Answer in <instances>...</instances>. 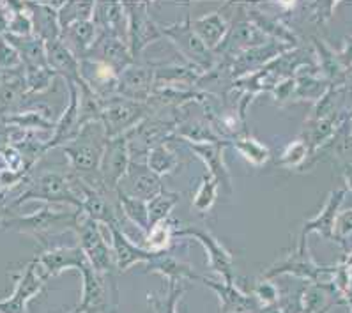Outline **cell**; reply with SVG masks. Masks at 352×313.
<instances>
[{
    "instance_id": "obj_1",
    "label": "cell",
    "mask_w": 352,
    "mask_h": 313,
    "mask_svg": "<svg viewBox=\"0 0 352 313\" xmlns=\"http://www.w3.org/2000/svg\"><path fill=\"white\" fill-rule=\"evenodd\" d=\"M108 136L103 124L91 122L83 126L78 135L67 144L60 145V151L66 154L71 165V173L91 184L92 175L100 177V163Z\"/></svg>"
},
{
    "instance_id": "obj_2",
    "label": "cell",
    "mask_w": 352,
    "mask_h": 313,
    "mask_svg": "<svg viewBox=\"0 0 352 313\" xmlns=\"http://www.w3.org/2000/svg\"><path fill=\"white\" fill-rule=\"evenodd\" d=\"M78 216V209H55L50 204H45L34 215L11 216V218L0 219V228L32 235L34 239H38L39 243L45 244L50 235L63 234L66 230H75Z\"/></svg>"
},
{
    "instance_id": "obj_3",
    "label": "cell",
    "mask_w": 352,
    "mask_h": 313,
    "mask_svg": "<svg viewBox=\"0 0 352 313\" xmlns=\"http://www.w3.org/2000/svg\"><path fill=\"white\" fill-rule=\"evenodd\" d=\"M29 200H41L46 204H67L73 209L80 211V198L76 197L73 184H71L69 173L45 172L29 182L27 190L11 204L13 207H20Z\"/></svg>"
},
{
    "instance_id": "obj_4",
    "label": "cell",
    "mask_w": 352,
    "mask_h": 313,
    "mask_svg": "<svg viewBox=\"0 0 352 313\" xmlns=\"http://www.w3.org/2000/svg\"><path fill=\"white\" fill-rule=\"evenodd\" d=\"M104 228L107 227L80 213L75 230L78 234L80 248L83 255L87 257L91 268L100 274H110L116 266V260H113L112 244L108 243L104 235Z\"/></svg>"
},
{
    "instance_id": "obj_5",
    "label": "cell",
    "mask_w": 352,
    "mask_h": 313,
    "mask_svg": "<svg viewBox=\"0 0 352 313\" xmlns=\"http://www.w3.org/2000/svg\"><path fill=\"white\" fill-rule=\"evenodd\" d=\"M162 36L170 37L179 48V52L184 55L191 66H197L204 73L212 71L216 66L214 52L200 41V37L191 29V18L186 17L181 23H172L166 27H160Z\"/></svg>"
},
{
    "instance_id": "obj_6",
    "label": "cell",
    "mask_w": 352,
    "mask_h": 313,
    "mask_svg": "<svg viewBox=\"0 0 352 313\" xmlns=\"http://www.w3.org/2000/svg\"><path fill=\"white\" fill-rule=\"evenodd\" d=\"M149 114V105L131 101L122 96L103 101L101 124L108 138L124 135L142 122Z\"/></svg>"
},
{
    "instance_id": "obj_7",
    "label": "cell",
    "mask_w": 352,
    "mask_h": 313,
    "mask_svg": "<svg viewBox=\"0 0 352 313\" xmlns=\"http://www.w3.org/2000/svg\"><path fill=\"white\" fill-rule=\"evenodd\" d=\"M129 165H131V149H129L128 133L108 138L100 163V181L104 190L117 193V188L126 177Z\"/></svg>"
},
{
    "instance_id": "obj_8",
    "label": "cell",
    "mask_w": 352,
    "mask_h": 313,
    "mask_svg": "<svg viewBox=\"0 0 352 313\" xmlns=\"http://www.w3.org/2000/svg\"><path fill=\"white\" fill-rule=\"evenodd\" d=\"M126 30H128V48L133 58L142 54L151 43L157 41L162 30L149 14V6L145 2H124Z\"/></svg>"
},
{
    "instance_id": "obj_9",
    "label": "cell",
    "mask_w": 352,
    "mask_h": 313,
    "mask_svg": "<svg viewBox=\"0 0 352 313\" xmlns=\"http://www.w3.org/2000/svg\"><path fill=\"white\" fill-rule=\"evenodd\" d=\"M175 237H191V239L199 241L206 252H208L209 257V268L220 274L223 278L225 283L234 285V264H232V255L227 252V248L216 239L214 235L208 230H202L199 227H184L177 228L174 232V239Z\"/></svg>"
},
{
    "instance_id": "obj_10",
    "label": "cell",
    "mask_w": 352,
    "mask_h": 313,
    "mask_svg": "<svg viewBox=\"0 0 352 313\" xmlns=\"http://www.w3.org/2000/svg\"><path fill=\"white\" fill-rule=\"evenodd\" d=\"M46 280H48V277L43 272L38 260L34 259L30 264H27L25 271L18 280L13 296L6 301H0V313H25L27 303L30 301V297L36 296L41 290Z\"/></svg>"
},
{
    "instance_id": "obj_11",
    "label": "cell",
    "mask_w": 352,
    "mask_h": 313,
    "mask_svg": "<svg viewBox=\"0 0 352 313\" xmlns=\"http://www.w3.org/2000/svg\"><path fill=\"white\" fill-rule=\"evenodd\" d=\"M117 190L124 191V193L131 195L135 198H140L144 202H149L154 197L165 191L162 177H157L156 173L151 172L149 166L142 163V161L131 160L128 173L122 179Z\"/></svg>"
},
{
    "instance_id": "obj_12",
    "label": "cell",
    "mask_w": 352,
    "mask_h": 313,
    "mask_svg": "<svg viewBox=\"0 0 352 313\" xmlns=\"http://www.w3.org/2000/svg\"><path fill=\"white\" fill-rule=\"evenodd\" d=\"M154 87V71L151 67L138 66L133 62L119 74V96L138 103L149 101Z\"/></svg>"
},
{
    "instance_id": "obj_13",
    "label": "cell",
    "mask_w": 352,
    "mask_h": 313,
    "mask_svg": "<svg viewBox=\"0 0 352 313\" xmlns=\"http://www.w3.org/2000/svg\"><path fill=\"white\" fill-rule=\"evenodd\" d=\"M108 234H110L113 260H116V266L119 271H128L135 264H147L156 255V253L147 252L144 246H137L133 243L128 235L120 230V225L108 228Z\"/></svg>"
},
{
    "instance_id": "obj_14",
    "label": "cell",
    "mask_w": 352,
    "mask_h": 313,
    "mask_svg": "<svg viewBox=\"0 0 352 313\" xmlns=\"http://www.w3.org/2000/svg\"><path fill=\"white\" fill-rule=\"evenodd\" d=\"M67 85H69V105L64 110V114L60 116V119L55 124L54 133H52V138L48 142H45L43 145V151H50L54 147H60V145L67 144L69 140H73L76 135H78V110H80V99H78V85L75 82L67 80Z\"/></svg>"
},
{
    "instance_id": "obj_15",
    "label": "cell",
    "mask_w": 352,
    "mask_h": 313,
    "mask_svg": "<svg viewBox=\"0 0 352 313\" xmlns=\"http://www.w3.org/2000/svg\"><path fill=\"white\" fill-rule=\"evenodd\" d=\"M92 21L98 27L100 37L110 36L128 43L124 6L119 4V2H101V4H96Z\"/></svg>"
},
{
    "instance_id": "obj_16",
    "label": "cell",
    "mask_w": 352,
    "mask_h": 313,
    "mask_svg": "<svg viewBox=\"0 0 352 313\" xmlns=\"http://www.w3.org/2000/svg\"><path fill=\"white\" fill-rule=\"evenodd\" d=\"M228 142H216V144H186L191 149V153H195L200 160L206 163L209 170V175L218 181L225 188L227 193H232V181L228 173L227 165L223 161V149Z\"/></svg>"
},
{
    "instance_id": "obj_17",
    "label": "cell",
    "mask_w": 352,
    "mask_h": 313,
    "mask_svg": "<svg viewBox=\"0 0 352 313\" xmlns=\"http://www.w3.org/2000/svg\"><path fill=\"white\" fill-rule=\"evenodd\" d=\"M38 264L41 266L43 272L46 277H55L58 272H63L64 269L76 268L80 269L89 262L87 257L83 255L82 248L71 246V248H50L46 250L41 257H38Z\"/></svg>"
},
{
    "instance_id": "obj_18",
    "label": "cell",
    "mask_w": 352,
    "mask_h": 313,
    "mask_svg": "<svg viewBox=\"0 0 352 313\" xmlns=\"http://www.w3.org/2000/svg\"><path fill=\"white\" fill-rule=\"evenodd\" d=\"M46 61L48 66L55 74H63L66 80L80 83L82 76H80V58L76 57L60 39H54V41H46Z\"/></svg>"
},
{
    "instance_id": "obj_19",
    "label": "cell",
    "mask_w": 352,
    "mask_h": 313,
    "mask_svg": "<svg viewBox=\"0 0 352 313\" xmlns=\"http://www.w3.org/2000/svg\"><path fill=\"white\" fill-rule=\"evenodd\" d=\"M191 29L200 37V41L204 45L212 50V52H216L220 48L221 43L225 41L230 25H228L227 18L223 17V11L220 9V11L206 14L199 20H191Z\"/></svg>"
},
{
    "instance_id": "obj_20",
    "label": "cell",
    "mask_w": 352,
    "mask_h": 313,
    "mask_svg": "<svg viewBox=\"0 0 352 313\" xmlns=\"http://www.w3.org/2000/svg\"><path fill=\"white\" fill-rule=\"evenodd\" d=\"M98 39H100V32H98V27L92 20L71 25L66 30H63V36H60V41L78 58L87 57Z\"/></svg>"
},
{
    "instance_id": "obj_21",
    "label": "cell",
    "mask_w": 352,
    "mask_h": 313,
    "mask_svg": "<svg viewBox=\"0 0 352 313\" xmlns=\"http://www.w3.org/2000/svg\"><path fill=\"white\" fill-rule=\"evenodd\" d=\"M147 269L153 272H162L163 277L168 278V281H177V280H195L202 281L204 277H200L195 269L191 268L186 262H181L179 259H175L174 255H170L168 252L156 253L153 257L151 262H147Z\"/></svg>"
},
{
    "instance_id": "obj_22",
    "label": "cell",
    "mask_w": 352,
    "mask_h": 313,
    "mask_svg": "<svg viewBox=\"0 0 352 313\" xmlns=\"http://www.w3.org/2000/svg\"><path fill=\"white\" fill-rule=\"evenodd\" d=\"M96 46H100V61L104 62L108 67H112L117 74H120L133 64V55L128 48V43L122 39L104 36L98 39Z\"/></svg>"
},
{
    "instance_id": "obj_23",
    "label": "cell",
    "mask_w": 352,
    "mask_h": 313,
    "mask_svg": "<svg viewBox=\"0 0 352 313\" xmlns=\"http://www.w3.org/2000/svg\"><path fill=\"white\" fill-rule=\"evenodd\" d=\"M202 283H206L208 287H211V289H214L216 292H218L221 303H223V313H243V312H250V310L257 308L255 299H252V297L239 292L234 285L212 281L209 280V278H204Z\"/></svg>"
},
{
    "instance_id": "obj_24",
    "label": "cell",
    "mask_w": 352,
    "mask_h": 313,
    "mask_svg": "<svg viewBox=\"0 0 352 313\" xmlns=\"http://www.w3.org/2000/svg\"><path fill=\"white\" fill-rule=\"evenodd\" d=\"M117 204H119L120 213H124L126 218L133 222L144 234L149 230V213H147V202L135 198L124 191L117 190Z\"/></svg>"
},
{
    "instance_id": "obj_25",
    "label": "cell",
    "mask_w": 352,
    "mask_h": 313,
    "mask_svg": "<svg viewBox=\"0 0 352 313\" xmlns=\"http://www.w3.org/2000/svg\"><path fill=\"white\" fill-rule=\"evenodd\" d=\"M177 230L175 227V222L172 219H165V222H160L156 225L147 230L145 234V250L151 253H162L168 252V248L172 246V241H174V232Z\"/></svg>"
},
{
    "instance_id": "obj_26",
    "label": "cell",
    "mask_w": 352,
    "mask_h": 313,
    "mask_svg": "<svg viewBox=\"0 0 352 313\" xmlns=\"http://www.w3.org/2000/svg\"><path fill=\"white\" fill-rule=\"evenodd\" d=\"M145 165L149 166L151 172H154L157 177L166 175V173H172L179 166V160L175 156V153L168 145L163 142V144L154 145L153 149H149L147 153V160H145Z\"/></svg>"
},
{
    "instance_id": "obj_27",
    "label": "cell",
    "mask_w": 352,
    "mask_h": 313,
    "mask_svg": "<svg viewBox=\"0 0 352 313\" xmlns=\"http://www.w3.org/2000/svg\"><path fill=\"white\" fill-rule=\"evenodd\" d=\"M94 6L92 2H66L58 9V25L60 30H66L71 25L80 21H89L94 17Z\"/></svg>"
},
{
    "instance_id": "obj_28",
    "label": "cell",
    "mask_w": 352,
    "mask_h": 313,
    "mask_svg": "<svg viewBox=\"0 0 352 313\" xmlns=\"http://www.w3.org/2000/svg\"><path fill=\"white\" fill-rule=\"evenodd\" d=\"M181 200V195L174 191H162V193L154 197L153 200L147 202V213H149V228L160 222H165L170 218V213L177 206Z\"/></svg>"
},
{
    "instance_id": "obj_29",
    "label": "cell",
    "mask_w": 352,
    "mask_h": 313,
    "mask_svg": "<svg viewBox=\"0 0 352 313\" xmlns=\"http://www.w3.org/2000/svg\"><path fill=\"white\" fill-rule=\"evenodd\" d=\"M232 144L234 147L243 154V158H246L252 165L262 166L264 163H267V160H270V149L265 147L262 142L255 140L253 136H248V135L237 136Z\"/></svg>"
},
{
    "instance_id": "obj_30",
    "label": "cell",
    "mask_w": 352,
    "mask_h": 313,
    "mask_svg": "<svg viewBox=\"0 0 352 313\" xmlns=\"http://www.w3.org/2000/svg\"><path fill=\"white\" fill-rule=\"evenodd\" d=\"M4 122L8 124H16V128L23 129V131H36V129H41V131H50L54 133L55 124H52L48 120V116H41L39 111H25V114H18V116L8 117L4 119Z\"/></svg>"
},
{
    "instance_id": "obj_31",
    "label": "cell",
    "mask_w": 352,
    "mask_h": 313,
    "mask_svg": "<svg viewBox=\"0 0 352 313\" xmlns=\"http://www.w3.org/2000/svg\"><path fill=\"white\" fill-rule=\"evenodd\" d=\"M218 186H220L218 181L214 177H211L209 173L204 175L195 195H193V207L199 213H208L211 209L216 200V195H218Z\"/></svg>"
},
{
    "instance_id": "obj_32",
    "label": "cell",
    "mask_w": 352,
    "mask_h": 313,
    "mask_svg": "<svg viewBox=\"0 0 352 313\" xmlns=\"http://www.w3.org/2000/svg\"><path fill=\"white\" fill-rule=\"evenodd\" d=\"M55 73L50 67H29L25 69V87L27 92H43L54 82Z\"/></svg>"
},
{
    "instance_id": "obj_33",
    "label": "cell",
    "mask_w": 352,
    "mask_h": 313,
    "mask_svg": "<svg viewBox=\"0 0 352 313\" xmlns=\"http://www.w3.org/2000/svg\"><path fill=\"white\" fill-rule=\"evenodd\" d=\"M177 281H168V294L166 297L160 299V297L149 296V303L153 305L156 313H175V305H177L179 297L183 296L184 287H175Z\"/></svg>"
},
{
    "instance_id": "obj_34",
    "label": "cell",
    "mask_w": 352,
    "mask_h": 313,
    "mask_svg": "<svg viewBox=\"0 0 352 313\" xmlns=\"http://www.w3.org/2000/svg\"><path fill=\"white\" fill-rule=\"evenodd\" d=\"M21 66V58L16 50L6 41V37H0V71L13 73L16 67Z\"/></svg>"
}]
</instances>
